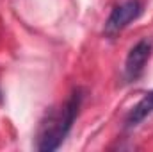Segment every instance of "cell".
I'll return each mask as SVG.
<instances>
[{
  "label": "cell",
  "instance_id": "obj_1",
  "mask_svg": "<svg viewBox=\"0 0 153 152\" xmlns=\"http://www.w3.org/2000/svg\"><path fill=\"white\" fill-rule=\"evenodd\" d=\"M82 100H84V90L75 88L59 109L48 113L46 120H43L41 127H39L38 145H36L38 150L52 152L57 150L62 145L64 138L70 134V131L73 127L75 118L78 116Z\"/></svg>",
  "mask_w": 153,
  "mask_h": 152
},
{
  "label": "cell",
  "instance_id": "obj_5",
  "mask_svg": "<svg viewBox=\"0 0 153 152\" xmlns=\"http://www.w3.org/2000/svg\"><path fill=\"white\" fill-rule=\"evenodd\" d=\"M0 102H2V91H0Z\"/></svg>",
  "mask_w": 153,
  "mask_h": 152
},
{
  "label": "cell",
  "instance_id": "obj_3",
  "mask_svg": "<svg viewBox=\"0 0 153 152\" xmlns=\"http://www.w3.org/2000/svg\"><path fill=\"white\" fill-rule=\"evenodd\" d=\"M152 50L153 47L148 39H141L130 48V52L125 59V77H126V81L134 82L143 75V72L146 68V63L152 56Z\"/></svg>",
  "mask_w": 153,
  "mask_h": 152
},
{
  "label": "cell",
  "instance_id": "obj_4",
  "mask_svg": "<svg viewBox=\"0 0 153 152\" xmlns=\"http://www.w3.org/2000/svg\"><path fill=\"white\" fill-rule=\"evenodd\" d=\"M150 114H153V90L144 93V97L130 109V113L125 118V129L137 127L143 120H146Z\"/></svg>",
  "mask_w": 153,
  "mask_h": 152
},
{
  "label": "cell",
  "instance_id": "obj_2",
  "mask_svg": "<svg viewBox=\"0 0 153 152\" xmlns=\"http://www.w3.org/2000/svg\"><path fill=\"white\" fill-rule=\"evenodd\" d=\"M141 14H143V2L141 0H125L121 4H117L111 11L109 18L105 22L103 34L107 38H114L123 29H126L134 20H137Z\"/></svg>",
  "mask_w": 153,
  "mask_h": 152
}]
</instances>
